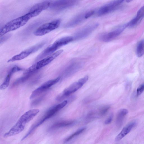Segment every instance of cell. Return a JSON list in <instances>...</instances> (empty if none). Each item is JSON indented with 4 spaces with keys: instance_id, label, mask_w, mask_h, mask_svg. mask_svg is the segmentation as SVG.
Returning <instances> with one entry per match:
<instances>
[{
    "instance_id": "obj_1",
    "label": "cell",
    "mask_w": 144,
    "mask_h": 144,
    "mask_svg": "<svg viewBox=\"0 0 144 144\" xmlns=\"http://www.w3.org/2000/svg\"><path fill=\"white\" fill-rule=\"evenodd\" d=\"M39 112L38 109H33L26 112L20 118L15 124L4 134V137L13 136L22 132L25 128L26 124L32 120Z\"/></svg>"
},
{
    "instance_id": "obj_2",
    "label": "cell",
    "mask_w": 144,
    "mask_h": 144,
    "mask_svg": "<svg viewBox=\"0 0 144 144\" xmlns=\"http://www.w3.org/2000/svg\"><path fill=\"white\" fill-rule=\"evenodd\" d=\"M28 13L14 19L6 23L0 30V36L3 37L8 33L15 30L25 25L31 19Z\"/></svg>"
},
{
    "instance_id": "obj_3",
    "label": "cell",
    "mask_w": 144,
    "mask_h": 144,
    "mask_svg": "<svg viewBox=\"0 0 144 144\" xmlns=\"http://www.w3.org/2000/svg\"><path fill=\"white\" fill-rule=\"evenodd\" d=\"M68 103L67 101H65L62 103L51 108L46 112L42 118L36 124L32 126L26 135L23 137V139H25L27 138L40 126L48 119L53 117L59 111L65 107Z\"/></svg>"
},
{
    "instance_id": "obj_4",
    "label": "cell",
    "mask_w": 144,
    "mask_h": 144,
    "mask_svg": "<svg viewBox=\"0 0 144 144\" xmlns=\"http://www.w3.org/2000/svg\"><path fill=\"white\" fill-rule=\"evenodd\" d=\"M71 36L62 38L55 41L43 51L36 58V60H39L54 53L60 48L71 42L73 40Z\"/></svg>"
},
{
    "instance_id": "obj_5",
    "label": "cell",
    "mask_w": 144,
    "mask_h": 144,
    "mask_svg": "<svg viewBox=\"0 0 144 144\" xmlns=\"http://www.w3.org/2000/svg\"><path fill=\"white\" fill-rule=\"evenodd\" d=\"M63 51H64L62 50H59L53 54L41 60L27 69L24 72V74L26 75L31 73L36 72L38 70L50 64L55 58L60 55Z\"/></svg>"
},
{
    "instance_id": "obj_6",
    "label": "cell",
    "mask_w": 144,
    "mask_h": 144,
    "mask_svg": "<svg viewBox=\"0 0 144 144\" xmlns=\"http://www.w3.org/2000/svg\"><path fill=\"white\" fill-rule=\"evenodd\" d=\"M61 23V20L57 19L45 23L38 27L34 31V34L35 36H37L44 35L57 29L60 25Z\"/></svg>"
},
{
    "instance_id": "obj_7",
    "label": "cell",
    "mask_w": 144,
    "mask_h": 144,
    "mask_svg": "<svg viewBox=\"0 0 144 144\" xmlns=\"http://www.w3.org/2000/svg\"><path fill=\"white\" fill-rule=\"evenodd\" d=\"M45 44V42L34 46L27 49L22 52L20 54L15 55L8 61V62L22 60L28 57L30 54L36 52L42 47Z\"/></svg>"
},
{
    "instance_id": "obj_8",
    "label": "cell",
    "mask_w": 144,
    "mask_h": 144,
    "mask_svg": "<svg viewBox=\"0 0 144 144\" xmlns=\"http://www.w3.org/2000/svg\"><path fill=\"white\" fill-rule=\"evenodd\" d=\"M60 79V77H59L44 83L33 91L30 97V99H33L48 90L52 86L59 82Z\"/></svg>"
},
{
    "instance_id": "obj_9",
    "label": "cell",
    "mask_w": 144,
    "mask_h": 144,
    "mask_svg": "<svg viewBox=\"0 0 144 144\" xmlns=\"http://www.w3.org/2000/svg\"><path fill=\"white\" fill-rule=\"evenodd\" d=\"M124 2L122 0H118L112 1L105 5L98 10L97 14L101 16L107 14L117 9Z\"/></svg>"
},
{
    "instance_id": "obj_10",
    "label": "cell",
    "mask_w": 144,
    "mask_h": 144,
    "mask_svg": "<svg viewBox=\"0 0 144 144\" xmlns=\"http://www.w3.org/2000/svg\"><path fill=\"white\" fill-rule=\"evenodd\" d=\"M128 27L127 23L123 24L111 32L101 34L99 36V39L104 42L110 41L118 36Z\"/></svg>"
},
{
    "instance_id": "obj_11",
    "label": "cell",
    "mask_w": 144,
    "mask_h": 144,
    "mask_svg": "<svg viewBox=\"0 0 144 144\" xmlns=\"http://www.w3.org/2000/svg\"><path fill=\"white\" fill-rule=\"evenodd\" d=\"M78 2V1L73 0L56 1L51 3L50 8L53 10L59 11L74 6Z\"/></svg>"
},
{
    "instance_id": "obj_12",
    "label": "cell",
    "mask_w": 144,
    "mask_h": 144,
    "mask_svg": "<svg viewBox=\"0 0 144 144\" xmlns=\"http://www.w3.org/2000/svg\"><path fill=\"white\" fill-rule=\"evenodd\" d=\"M51 3V2L47 1L37 3L33 6L28 13L32 18L39 15L43 10L50 8Z\"/></svg>"
},
{
    "instance_id": "obj_13",
    "label": "cell",
    "mask_w": 144,
    "mask_h": 144,
    "mask_svg": "<svg viewBox=\"0 0 144 144\" xmlns=\"http://www.w3.org/2000/svg\"><path fill=\"white\" fill-rule=\"evenodd\" d=\"M99 26L98 23L91 24L83 28L77 32L73 37L74 40H79L83 39L88 36Z\"/></svg>"
},
{
    "instance_id": "obj_14",
    "label": "cell",
    "mask_w": 144,
    "mask_h": 144,
    "mask_svg": "<svg viewBox=\"0 0 144 144\" xmlns=\"http://www.w3.org/2000/svg\"><path fill=\"white\" fill-rule=\"evenodd\" d=\"M22 70V68L17 66H13L10 70L4 82L0 86V89L1 90H3L7 89L9 86L10 79H11V77L13 74L16 72L21 71Z\"/></svg>"
},
{
    "instance_id": "obj_15",
    "label": "cell",
    "mask_w": 144,
    "mask_h": 144,
    "mask_svg": "<svg viewBox=\"0 0 144 144\" xmlns=\"http://www.w3.org/2000/svg\"><path fill=\"white\" fill-rule=\"evenodd\" d=\"M137 125V123L135 121L130 123L123 129L121 132L116 137V141H120L132 130Z\"/></svg>"
},
{
    "instance_id": "obj_16",
    "label": "cell",
    "mask_w": 144,
    "mask_h": 144,
    "mask_svg": "<svg viewBox=\"0 0 144 144\" xmlns=\"http://www.w3.org/2000/svg\"><path fill=\"white\" fill-rule=\"evenodd\" d=\"M86 13H82L76 17L66 24V27L68 28L71 27L78 25L83 20L86 19Z\"/></svg>"
},
{
    "instance_id": "obj_17",
    "label": "cell",
    "mask_w": 144,
    "mask_h": 144,
    "mask_svg": "<svg viewBox=\"0 0 144 144\" xmlns=\"http://www.w3.org/2000/svg\"><path fill=\"white\" fill-rule=\"evenodd\" d=\"M74 121H63L56 122L51 127V130H54L62 128L69 127L75 124Z\"/></svg>"
},
{
    "instance_id": "obj_18",
    "label": "cell",
    "mask_w": 144,
    "mask_h": 144,
    "mask_svg": "<svg viewBox=\"0 0 144 144\" xmlns=\"http://www.w3.org/2000/svg\"><path fill=\"white\" fill-rule=\"evenodd\" d=\"M128 113V111L126 109H122L118 112L117 115L116 124L118 126H121L122 124L125 116Z\"/></svg>"
},
{
    "instance_id": "obj_19",
    "label": "cell",
    "mask_w": 144,
    "mask_h": 144,
    "mask_svg": "<svg viewBox=\"0 0 144 144\" xmlns=\"http://www.w3.org/2000/svg\"><path fill=\"white\" fill-rule=\"evenodd\" d=\"M35 73H33L24 75L22 77H21L13 83L12 85V87H15L18 86L20 84L25 82L28 80Z\"/></svg>"
},
{
    "instance_id": "obj_20",
    "label": "cell",
    "mask_w": 144,
    "mask_h": 144,
    "mask_svg": "<svg viewBox=\"0 0 144 144\" xmlns=\"http://www.w3.org/2000/svg\"><path fill=\"white\" fill-rule=\"evenodd\" d=\"M136 54L139 58L142 57L144 54V40H140L137 44Z\"/></svg>"
},
{
    "instance_id": "obj_21",
    "label": "cell",
    "mask_w": 144,
    "mask_h": 144,
    "mask_svg": "<svg viewBox=\"0 0 144 144\" xmlns=\"http://www.w3.org/2000/svg\"><path fill=\"white\" fill-rule=\"evenodd\" d=\"M86 129V128L85 127H83L79 129L65 139L64 142L66 143L71 141V140L74 139L76 137L82 134L84 131H85Z\"/></svg>"
},
{
    "instance_id": "obj_22",
    "label": "cell",
    "mask_w": 144,
    "mask_h": 144,
    "mask_svg": "<svg viewBox=\"0 0 144 144\" xmlns=\"http://www.w3.org/2000/svg\"><path fill=\"white\" fill-rule=\"evenodd\" d=\"M144 17V6L140 8L137 13L135 18L139 22Z\"/></svg>"
},
{
    "instance_id": "obj_23",
    "label": "cell",
    "mask_w": 144,
    "mask_h": 144,
    "mask_svg": "<svg viewBox=\"0 0 144 144\" xmlns=\"http://www.w3.org/2000/svg\"><path fill=\"white\" fill-rule=\"evenodd\" d=\"M110 107L108 105H106L102 107L100 110V114L102 115H103L106 114L109 110Z\"/></svg>"
},
{
    "instance_id": "obj_24",
    "label": "cell",
    "mask_w": 144,
    "mask_h": 144,
    "mask_svg": "<svg viewBox=\"0 0 144 144\" xmlns=\"http://www.w3.org/2000/svg\"><path fill=\"white\" fill-rule=\"evenodd\" d=\"M144 91V84L140 86L136 90V96L138 97L141 95Z\"/></svg>"
},
{
    "instance_id": "obj_25",
    "label": "cell",
    "mask_w": 144,
    "mask_h": 144,
    "mask_svg": "<svg viewBox=\"0 0 144 144\" xmlns=\"http://www.w3.org/2000/svg\"><path fill=\"white\" fill-rule=\"evenodd\" d=\"M44 97V96H43L38 98V99L33 102L32 103L31 105H32V106H34L39 104V103H40V102L43 100Z\"/></svg>"
},
{
    "instance_id": "obj_26",
    "label": "cell",
    "mask_w": 144,
    "mask_h": 144,
    "mask_svg": "<svg viewBox=\"0 0 144 144\" xmlns=\"http://www.w3.org/2000/svg\"><path fill=\"white\" fill-rule=\"evenodd\" d=\"M113 114H111L106 121H105V124L108 125L110 124L113 121Z\"/></svg>"
},
{
    "instance_id": "obj_27",
    "label": "cell",
    "mask_w": 144,
    "mask_h": 144,
    "mask_svg": "<svg viewBox=\"0 0 144 144\" xmlns=\"http://www.w3.org/2000/svg\"><path fill=\"white\" fill-rule=\"evenodd\" d=\"M95 13L94 10H91L86 12V13L85 17L86 19L89 18L91 16H92Z\"/></svg>"
},
{
    "instance_id": "obj_28",
    "label": "cell",
    "mask_w": 144,
    "mask_h": 144,
    "mask_svg": "<svg viewBox=\"0 0 144 144\" xmlns=\"http://www.w3.org/2000/svg\"><path fill=\"white\" fill-rule=\"evenodd\" d=\"M132 1H130V0H127V1H126V2L127 3H129Z\"/></svg>"
}]
</instances>
